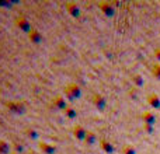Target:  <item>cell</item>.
<instances>
[{
	"mask_svg": "<svg viewBox=\"0 0 160 154\" xmlns=\"http://www.w3.org/2000/svg\"><path fill=\"white\" fill-rule=\"evenodd\" d=\"M6 107L8 108V111L13 113H17V115H22L25 113V105L22 104L21 101H8L6 104Z\"/></svg>",
	"mask_w": 160,
	"mask_h": 154,
	"instance_id": "cell-3",
	"label": "cell"
},
{
	"mask_svg": "<svg viewBox=\"0 0 160 154\" xmlns=\"http://www.w3.org/2000/svg\"><path fill=\"white\" fill-rule=\"evenodd\" d=\"M93 104L96 105V108L98 111H104V108H105V105H107V102H105V98L101 95V94H98V93H96V94H93Z\"/></svg>",
	"mask_w": 160,
	"mask_h": 154,
	"instance_id": "cell-7",
	"label": "cell"
},
{
	"mask_svg": "<svg viewBox=\"0 0 160 154\" xmlns=\"http://www.w3.org/2000/svg\"><path fill=\"white\" fill-rule=\"evenodd\" d=\"M16 25L20 28V31H22V32H25V34H30L31 31H32V25H31V22L28 21L24 16H17Z\"/></svg>",
	"mask_w": 160,
	"mask_h": 154,
	"instance_id": "cell-2",
	"label": "cell"
},
{
	"mask_svg": "<svg viewBox=\"0 0 160 154\" xmlns=\"http://www.w3.org/2000/svg\"><path fill=\"white\" fill-rule=\"evenodd\" d=\"M66 10H68V13H69L72 17H75V18H79L80 17V7L76 4L75 2H68L66 3Z\"/></svg>",
	"mask_w": 160,
	"mask_h": 154,
	"instance_id": "cell-9",
	"label": "cell"
},
{
	"mask_svg": "<svg viewBox=\"0 0 160 154\" xmlns=\"http://www.w3.org/2000/svg\"><path fill=\"white\" fill-rule=\"evenodd\" d=\"M14 150H16L17 153H18V152H20V153H24V147H22L21 144H14ZM17 153H16V154H17Z\"/></svg>",
	"mask_w": 160,
	"mask_h": 154,
	"instance_id": "cell-16",
	"label": "cell"
},
{
	"mask_svg": "<svg viewBox=\"0 0 160 154\" xmlns=\"http://www.w3.org/2000/svg\"><path fill=\"white\" fill-rule=\"evenodd\" d=\"M98 8L105 14V16H112L114 14V8H112V6L110 4V2H100Z\"/></svg>",
	"mask_w": 160,
	"mask_h": 154,
	"instance_id": "cell-10",
	"label": "cell"
},
{
	"mask_svg": "<svg viewBox=\"0 0 160 154\" xmlns=\"http://www.w3.org/2000/svg\"><path fill=\"white\" fill-rule=\"evenodd\" d=\"M63 113H65V116H66L68 119H70V121H73V119L78 118V111H76L73 107H68L66 109L63 111Z\"/></svg>",
	"mask_w": 160,
	"mask_h": 154,
	"instance_id": "cell-13",
	"label": "cell"
},
{
	"mask_svg": "<svg viewBox=\"0 0 160 154\" xmlns=\"http://www.w3.org/2000/svg\"><path fill=\"white\" fill-rule=\"evenodd\" d=\"M11 154H16V153H11Z\"/></svg>",
	"mask_w": 160,
	"mask_h": 154,
	"instance_id": "cell-18",
	"label": "cell"
},
{
	"mask_svg": "<svg viewBox=\"0 0 160 154\" xmlns=\"http://www.w3.org/2000/svg\"><path fill=\"white\" fill-rule=\"evenodd\" d=\"M98 146H100V149H101L102 152H105L107 154H110V153H112V152H114L112 144L108 143V142H107V140H104V139H101V140L98 142Z\"/></svg>",
	"mask_w": 160,
	"mask_h": 154,
	"instance_id": "cell-11",
	"label": "cell"
},
{
	"mask_svg": "<svg viewBox=\"0 0 160 154\" xmlns=\"http://www.w3.org/2000/svg\"><path fill=\"white\" fill-rule=\"evenodd\" d=\"M28 35V41L31 42V44L34 45H38L42 42V39H44V36H42V34L39 32L38 30H35V28H32V31H31L30 34H27Z\"/></svg>",
	"mask_w": 160,
	"mask_h": 154,
	"instance_id": "cell-6",
	"label": "cell"
},
{
	"mask_svg": "<svg viewBox=\"0 0 160 154\" xmlns=\"http://www.w3.org/2000/svg\"><path fill=\"white\" fill-rule=\"evenodd\" d=\"M52 105L56 108V109H61V111H65L69 105H68V99L66 97L63 95H56L55 98L52 99Z\"/></svg>",
	"mask_w": 160,
	"mask_h": 154,
	"instance_id": "cell-4",
	"label": "cell"
},
{
	"mask_svg": "<svg viewBox=\"0 0 160 154\" xmlns=\"http://www.w3.org/2000/svg\"><path fill=\"white\" fill-rule=\"evenodd\" d=\"M65 95H66L68 101H75L82 97V88L79 87L76 83H69L65 87Z\"/></svg>",
	"mask_w": 160,
	"mask_h": 154,
	"instance_id": "cell-1",
	"label": "cell"
},
{
	"mask_svg": "<svg viewBox=\"0 0 160 154\" xmlns=\"http://www.w3.org/2000/svg\"><path fill=\"white\" fill-rule=\"evenodd\" d=\"M11 144L0 139V154H11Z\"/></svg>",
	"mask_w": 160,
	"mask_h": 154,
	"instance_id": "cell-12",
	"label": "cell"
},
{
	"mask_svg": "<svg viewBox=\"0 0 160 154\" xmlns=\"http://www.w3.org/2000/svg\"><path fill=\"white\" fill-rule=\"evenodd\" d=\"M0 6H4V7H11L10 2H0Z\"/></svg>",
	"mask_w": 160,
	"mask_h": 154,
	"instance_id": "cell-17",
	"label": "cell"
},
{
	"mask_svg": "<svg viewBox=\"0 0 160 154\" xmlns=\"http://www.w3.org/2000/svg\"><path fill=\"white\" fill-rule=\"evenodd\" d=\"M87 132L88 130L86 129L83 125H75V126H73V136H75V137L78 139V140H80V142H84Z\"/></svg>",
	"mask_w": 160,
	"mask_h": 154,
	"instance_id": "cell-5",
	"label": "cell"
},
{
	"mask_svg": "<svg viewBox=\"0 0 160 154\" xmlns=\"http://www.w3.org/2000/svg\"><path fill=\"white\" fill-rule=\"evenodd\" d=\"M96 140H97V136H96V133H94V132H90V130H88V132H87V135H86L84 143L87 144V146H93V144L96 143Z\"/></svg>",
	"mask_w": 160,
	"mask_h": 154,
	"instance_id": "cell-14",
	"label": "cell"
},
{
	"mask_svg": "<svg viewBox=\"0 0 160 154\" xmlns=\"http://www.w3.org/2000/svg\"><path fill=\"white\" fill-rule=\"evenodd\" d=\"M39 150L42 154H55L56 153V146L48 142H41L39 143Z\"/></svg>",
	"mask_w": 160,
	"mask_h": 154,
	"instance_id": "cell-8",
	"label": "cell"
},
{
	"mask_svg": "<svg viewBox=\"0 0 160 154\" xmlns=\"http://www.w3.org/2000/svg\"><path fill=\"white\" fill-rule=\"evenodd\" d=\"M24 133H25V136L27 137H30V139H38V132H37L34 128H27V129L24 130Z\"/></svg>",
	"mask_w": 160,
	"mask_h": 154,
	"instance_id": "cell-15",
	"label": "cell"
}]
</instances>
